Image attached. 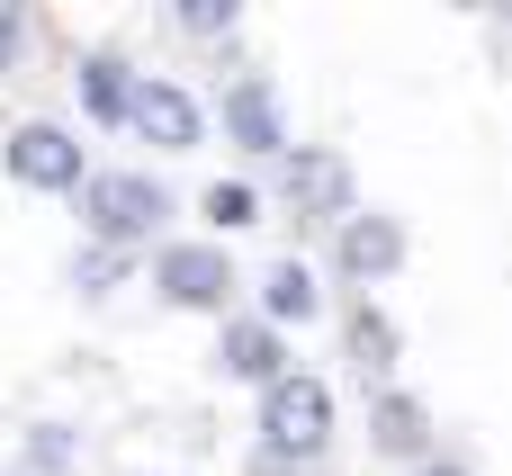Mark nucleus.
<instances>
[{
  "instance_id": "f257e3e1",
  "label": "nucleus",
  "mask_w": 512,
  "mask_h": 476,
  "mask_svg": "<svg viewBox=\"0 0 512 476\" xmlns=\"http://www.w3.org/2000/svg\"><path fill=\"white\" fill-rule=\"evenodd\" d=\"M261 476H306L324 468V450H333V387L324 378H306V369H288V378H270L261 387Z\"/></svg>"
},
{
  "instance_id": "f03ea898",
  "label": "nucleus",
  "mask_w": 512,
  "mask_h": 476,
  "mask_svg": "<svg viewBox=\"0 0 512 476\" xmlns=\"http://www.w3.org/2000/svg\"><path fill=\"white\" fill-rule=\"evenodd\" d=\"M72 207H81V243H108V252H153L180 216V198L153 171H90Z\"/></svg>"
},
{
  "instance_id": "7ed1b4c3",
  "label": "nucleus",
  "mask_w": 512,
  "mask_h": 476,
  "mask_svg": "<svg viewBox=\"0 0 512 476\" xmlns=\"http://www.w3.org/2000/svg\"><path fill=\"white\" fill-rule=\"evenodd\" d=\"M153 297L162 306H180V315H234V297H243V270H234V252L225 243H207V234H162L153 243Z\"/></svg>"
},
{
  "instance_id": "20e7f679",
  "label": "nucleus",
  "mask_w": 512,
  "mask_h": 476,
  "mask_svg": "<svg viewBox=\"0 0 512 476\" xmlns=\"http://www.w3.org/2000/svg\"><path fill=\"white\" fill-rule=\"evenodd\" d=\"M0 171H9L18 189H36V198H72V189L90 180V153H81V135H72L63 117H18V126L0 135Z\"/></svg>"
},
{
  "instance_id": "39448f33",
  "label": "nucleus",
  "mask_w": 512,
  "mask_h": 476,
  "mask_svg": "<svg viewBox=\"0 0 512 476\" xmlns=\"http://www.w3.org/2000/svg\"><path fill=\"white\" fill-rule=\"evenodd\" d=\"M126 135L153 144V153H198V144H207V99H198L189 81H171V72H135V90H126Z\"/></svg>"
},
{
  "instance_id": "423d86ee",
  "label": "nucleus",
  "mask_w": 512,
  "mask_h": 476,
  "mask_svg": "<svg viewBox=\"0 0 512 476\" xmlns=\"http://www.w3.org/2000/svg\"><path fill=\"white\" fill-rule=\"evenodd\" d=\"M279 207H288L297 225H342V216L360 207L351 162H342L333 144H288V153H279Z\"/></svg>"
},
{
  "instance_id": "0eeeda50",
  "label": "nucleus",
  "mask_w": 512,
  "mask_h": 476,
  "mask_svg": "<svg viewBox=\"0 0 512 476\" xmlns=\"http://www.w3.org/2000/svg\"><path fill=\"white\" fill-rule=\"evenodd\" d=\"M216 126H225V144H243L252 162H279L297 135H288V99H279V81L270 72H234L225 90H216Z\"/></svg>"
},
{
  "instance_id": "6e6552de",
  "label": "nucleus",
  "mask_w": 512,
  "mask_h": 476,
  "mask_svg": "<svg viewBox=\"0 0 512 476\" xmlns=\"http://www.w3.org/2000/svg\"><path fill=\"white\" fill-rule=\"evenodd\" d=\"M324 261H333L342 288L369 297V288H387V279L405 270V225H396L387 207H351V216L333 225V252H324Z\"/></svg>"
},
{
  "instance_id": "1a4fd4ad",
  "label": "nucleus",
  "mask_w": 512,
  "mask_h": 476,
  "mask_svg": "<svg viewBox=\"0 0 512 476\" xmlns=\"http://www.w3.org/2000/svg\"><path fill=\"white\" fill-rule=\"evenodd\" d=\"M207 369H216L225 387H270V378H288V369H297V351H288V333H270L261 315H225V324H216Z\"/></svg>"
},
{
  "instance_id": "9d476101",
  "label": "nucleus",
  "mask_w": 512,
  "mask_h": 476,
  "mask_svg": "<svg viewBox=\"0 0 512 476\" xmlns=\"http://www.w3.org/2000/svg\"><path fill=\"white\" fill-rule=\"evenodd\" d=\"M252 315H261L270 333H288V324L306 333V324L324 315V270H315L306 252H279V261L252 279Z\"/></svg>"
},
{
  "instance_id": "9b49d317",
  "label": "nucleus",
  "mask_w": 512,
  "mask_h": 476,
  "mask_svg": "<svg viewBox=\"0 0 512 476\" xmlns=\"http://www.w3.org/2000/svg\"><path fill=\"white\" fill-rule=\"evenodd\" d=\"M342 351H351L360 387H396V360H405V333H396V315H387L378 297H351V306H342Z\"/></svg>"
},
{
  "instance_id": "f8f14e48",
  "label": "nucleus",
  "mask_w": 512,
  "mask_h": 476,
  "mask_svg": "<svg viewBox=\"0 0 512 476\" xmlns=\"http://www.w3.org/2000/svg\"><path fill=\"white\" fill-rule=\"evenodd\" d=\"M369 450L378 459H432V405L414 387H369Z\"/></svg>"
},
{
  "instance_id": "ddd939ff",
  "label": "nucleus",
  "mask_w": 512,
  "mask_h": 476,
  "mask_svg": "<svg viewBox=\"0 0 512 476\" xmlns=\"http://www.w3.org/2000/svg\"><path fill=\"white\" fill-rule=\"evenodd\" d=\"M72 90H81V117H90V126H126L135 63H126L117 45H81V54H72Z\"/></svg>"
},
{
  "instance_id": "4468645a",
  "label": "nucleus",
  "mask_w": 512,
  "mask_h": 476,
  "mask_svg": "<svg viewBox=\"0 0 512 476\" xmlns=\"http://www.w3.org/2000/svg\"><path fill=\"white\" fill-rule=\"evenodd\" d=\"M261 207H270V198H261L252 180H207V189H198L207 243H225V234H252V225H261Z\"/></svg>"
},
{
  "instance_id": "2eb2a0df",
  "label": "nucleus",
  "mask_w": 512,
  "mask_h": 476,
  "mask_svg": "<svg viewBox=\"0 0 512 476\" xmlns=\"http://www.w3.org/2000/svg\"><path fill=\"white\" fill-rule=\"evenodd\" d=\"M126 279H135V252H108V243H72V261H63V288H72V297H90V306H99V297H117Z\"/></svg>"
},
{
  "instance_id": "dca6fc26",
  "label": "nucleus",
  "mask_w": 512,
  "mask_h": 476,
  "mask_svg": "<svg viewBox=\"0 0 512 476\" xmlns=\"http://www.w3.org/2000/svg\"><path fill=\"white\" fill-rule=\"evenodd\" d=\"M72 468H81V432H72V423H27L18 476H72Z\"/></svg>"
},
{
  "instance_id": "f3484780",
  "label": "nucleus",
  "mask_w": 512,
  "mask_h": 476,
  "mask_svg": "<svg viewBox=\"0 0 512 476\" xmlns=\"http://www.w3.org/2000/svg\"><path fill=\"white\" fill-rule=\"evenodd\" d=\"M171 27H180V36H234V27H243V0H180Z\"/></svg>"
},
{
  "instance_id": "a211bd4d",
  "label": "nucleus",
  "mask_w": 512,
  "mask_h": 476,
  "mask_svg": "<svg viewBox=\"0 0 512 476\" xmlns=\"http://www.w3.org/2000/svg\"><path fill=\"white\" fill-rule=\"evenodd\" d=\"M18 54H27V9L0 0V72H18Z\"/></svg>"
},
{
  "instance_id": "6ab92c4d",
  "label": "nucleus",
  "mask_w": 512,
  "mask_h": 476,
  "mask_svg": "<svg viewBox=\"0 0 512 476\" xmlns=\"http://www.w3.org/2000/svg\"><path fill=\"white\" fill-rule=\"evenodd\" d=\"M414 476H468V459H441V450H432V459H423Z\"/></svg>"
},
{
  "instance_id": "aec40b11",
  "label": "nucleus",
  "mask_w": 512,
  "mask_h": 476,
  "mask_svg": "<svg viewBox=\"0 0 512 476\" xmlns=\"http://www.w3.org/2000/svg\"><path fill=\"white\" fill-rule=\"evenodd\" d=\"M0 476H18V468H0Z\"/></svg>"
}]
</instances>
